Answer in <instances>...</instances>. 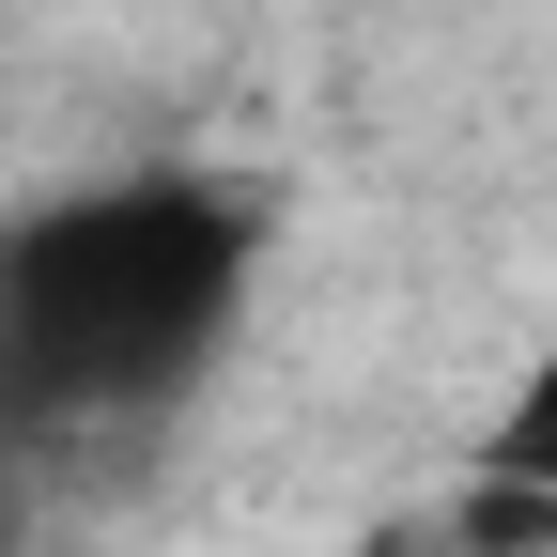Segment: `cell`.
I'll list each match as a JSON object with an SVG mask.
<instances>
[{"mask_svg":"<svg viewBox=\"0 0 557 557\" xmlns=\"http://www.w3.org/2000/svg\"><path fill=\"white\" fill-rule=\"evenodd\" d=\"M480 465H511V480H557V325H542V357L511 372V403H496V449Z\"/></svg>","mask_w":557,"mask_h":557,"instance_id":"cell-2","label":"cell"},{"mask_svg":"<svg viewBox=\"0 0 557 557\" xmlns=\"http://www.w3.org/2000/svg\"><path fill=\"white\" fill-rule=\"evenodd\" d=\"M248 310V218L186 171L62 186L0 233V434H124V418L186 403L218 372V341Z\"/></svg>","mask_w":557,"mask_h":557,"instance_id":"cell-1","label":"cell"}]
</instances>
